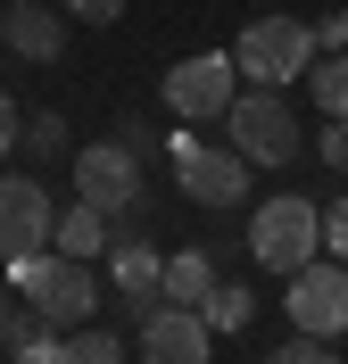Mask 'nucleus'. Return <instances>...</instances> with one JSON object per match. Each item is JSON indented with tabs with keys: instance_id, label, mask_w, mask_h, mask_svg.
<instances>
[{
	"instance_id": "9",
	"label": "nucleus",
	"mask_w": 348,
	"mask_h": 364,
	"mask_svg": "<svg viewBox=\"0 0 348 364\" xmlns=\"http://www.w3.org/2000/svg\"><path fill=\"white\" fill-rule=\"evenodd\" d=\"M75 199L108 207V215L141 207V149H125V141H92V149H75Z\"/></svg>"
},
{
	"instance_id": "12",
	"label": "nucleus",
	"mask_w": 348,
	"mask_h": 364,
	"mask_svg": "<svg viewBox=\"0 0 348 364\" xmlns=\"http://www.w3.org/2000/svg\"><path fill=\"white\" fill-rule=\"evenodd\" d=\"M0 42L17 50V58H33V67H50V58L67 50V17H42V0H17V9L0 17Z\"/></svg>"
},
{
	"instance_id": "18",
	"label": "nucleus",
	"mask_w": 348,
	"mask_h": 364,
	"mask_svg": "<svg viewBox=\"0 0 348 364\" xmlns=\"http://www.w3.org/2000/svg\"><path fill=\"white\" fill-rule=\"evenodd\" d=\"M58 364H125V340H116V331H75Z\"/></svg>"
},
{
	"instance_id": "27",
	"label": "nucleus",
	"mask_w": 348,
	"mask_h": 364,
	"mask_svg": "<svg viewBox=\"0 0 348 364\" xmlns=\"http://www.w3.org/2000/svg\"><path fill=\"white\" fill-rule=\"evenodd\" d=\"M265 9H274V0H265Z\"/></svg>"
},
{
	"instance_id": "28",
	"label": "nucleus",
	"mask_w": 348,
	"mask_h": 364,
	"mask_svg": "<svg viewBox=\"0 0 348 364\" xmlns=\"http://www.w3.org/2000/svg\"><path fill=\"white\" fill-rule=\"evenodd\" d=\"M0 50H9V42H0Z\"/></svg>"
},
{
	"instance_id": "17",
	"label": "nucleus",
	"mask_w": 348,
	"mask_h": 364,
	"mask_svg": "<svg viewBox=\"0 0 348 364\" xmlns=\"http://www.w3.org/2000/svg\"><path fill=\"white\" fill-rule=\"evenodd\" d=\"M208 331H249V315H257V298H249V282H216L208 290Z\"/></svg>"
},
{
	"instance_id": "20",
	"label": "nucleus",
	"mask_w": 348,
	"mask_h": 364,
	"mask_svg": "<svg viewBox=\"0 0 348 364\" xmlns=\"http://www.w3.org/2000/svg\"><path fill=\"white\" fill-rule=\"evenodd\" d=\"M324 257H340V265H348V199L324 207Z\"/></svg>"
},
{
	"instance_id": "13",
	"label": "nucleus",
	"mask_w": 348,
	"mask_h": 364,
	"mask_svg": "<svg viewBox=\"0 0 348 364\" xmlns=\"http://www.w3.org/2000/svg\"><path fill=\"white\" fill-rule=\"evenodd\" d=\"M50 249H58V257H83V265H92V257L108 249V207H92V199L58 207V232H50Z\"/></svg>"
},
{
	"instance_id": "2",
	"label": "nucleus",
	"mask_w": 348,
	"mask_h": 364,
	"mask_svg": "<svg viewBox=\"0 0 348 364\" xmlns=\"http://www.w3.org/2000/svg\"><path fill=\"white\" fill-rule=\"evenodd\" d=\"M249 257H257L265 273L290 282L307 257H324V207L290 199V191H282V199H257V207H249Z\"/></svg>"
},
{
	"instance_id": "21",
	"label": "nucleus",
	"mask_w": 348,
	"mask_h": 364,
	"mask_svg": "<svg viewBox=\"0 0 348 364\" xmlns=\"http://www.w3.org/2000/svg\"><path fill=\"white\" fill-rule=\"evenodd\" d=\"M25 141H33V149H42V158H50V149H67V124H58V116H33V124H25Z\"/></svg>"
},
{
	"instance_id": "8",
	"label": "nucleus",
	"mask_w": 348,
	"mask_h": 364,
	"mask_svg": "<svg viewBox=\"0 0 348 364\" xmlns=\"http://www.w3.org/2000/svg\"><path fill=\"white\" fill-rule=\"evenodd\" d=\"M50 232H58V207H50L42 174H0V265L50 249Z\"/></svg>"
},
{
	"instance_id": "1",
	"label": "nucleus",
	"mask_w": 348,
	"mask_h": 364,
	"mask_svg": "<svg viewBox=\"0 0 348 364\" xmlns=\"http://www.w3.org/2000/svg\"><path fill=\"white\" fill-rule=\"evenodd\" d=\"M9 282L25 290V306H42L58 331H75V323L100 315V273L83 265V257H58V249H33L9 265Z\"/></svg>"
},
{
	"instance_id": "11",
	"label": "nucleus",
	"mask_w": 348,
	"mask_h": 364,
	"mask_svg": "<svg viewBox=\"0 0 348 364\" xmlns=\"http://www.w3.org/2000/svg\"><path fill=\"white\" fill-rule=\"evenodd\" d=\"M108 282H116V298H125L133 315H158L166 306V257L149 249V240H116L108 249Z\"/></svg>"
},
{
	"instance_id": "22",
	"label": "nucleus",
	"mask_w": 348,
	"mask_h": 364,
	"mask_svg": "<svg viewBox=\"0 0 348 364\" xmlns=\"http://www.w3.org/2000/svg\"><path fill=\"white\" fill-rule=\"evenodd\" d=\"M324 166H332V174H348V116H332V124H324Z\"/></svg>"
},
{
	"instance_id": "7",
	"label": "nucleus",
	"mask_w": 348,
	"mask_h": 364,
	"mask_svg": "<svg viewBox=\"0 0 348 364\" xmlns=\"http://www.w3.org/2000/svg\"><path fill=\"white\" fill-rule=\"evenodd\" d=\"M232 83H241L232 50H199V58H183V67H166V108H174V124L224 116L232 108Z\"/></svg>"
},
{
	"instance_id": "10",
	"label": "nucleus",
	"mask_w": 348,
	"mask_h": 364,
	"mask_svg": "<svg viewBox=\"0 0 348 364\" xmlns=\"http://www.w3.org/2000/svg\"><path fill=\"white\" fill-rule=\"evenodd\" d=\"M208 348H216V331L199 306H158V315H141L133 356L141 364H208Z\"/></svg>"
},
{
	"instance_id": "19",
	"label": "nucleus",
	"mask_w": 348,
	"mask_h": 364,
	"mask_svg": "<svg viewBox=\"0 0 348 364\" xmlns=\"http://www.w3.org/2000/svg\"><path fill=\"white\" fill-rule=\"evenodd\" d=\"M265 364H340V348H332V340H315V331H290V340H282Z\"/></svg>"
},
{
	"instance_id": "25",
	"label": "nucleus",
	"mask_w": 348,
	"mask_h": 364,
	"mask_svg": "<svg viewBox=\"0 0 348 364\" xmlns=\"http://www.w3.org/2000/svg\"><path fill=\"white\" fill-rule=\"evenodd\" d=\"M315 50H348V9H340V17H324V25H315Z\"/></svg>"
},
{
	"instance_id": "16",
	"label": "nucleus",
	"mask_w": 348,
	"mask_h": 364,
	"mask_svg": "<svg viewBox=\"0 0 348 364\" xmlns=\"http://www.w3.org/2000/svg\"><path fill=\"white\" fill-rule=\"evenodd\" d=\"M307 91H315V108H324V116H348V50H315Z\"/></svg>"
},
{
	"instance_id": "15",
	"label": "nucleus",
	"mask_w": 348,
	"mask_h": 364,
	"mask_svg": "<svg viewBox=\"0 0 348 364\" xmlns=\"http://www.w3.org/2000/svg\"><path fill=\"white\" fill-rule=\"evenodd\" d=\"M9 348H17V364H58V356H67V340H58V323H50L42 306L9 315Z\"/></svg>"
},
{
	"instance_id": "6",
	"label": "nucleus",
	"mask_w": 348,
	"mask_h": 364,
	"mask_svg": "<svg viewBox=\"0 0 348 364\" xmlns=\"http://www.w3.org/2000/svg\"><path fill=\"white\" fill-rule=\"evenodd\" d=\"M282 306H290V331L340 340V331H348V265H340V257H307V265L290 273Z\"/></svg>"
},
{
	"instance_id": "4",
	"label": "nucleus",
	"mask_w": 348,
	"mask_h": 364,
	"mask_svg": "<svg viewBox=\"0 0 348 364\" xmlns=\"http://www.w3.org/2000/svg\"><path fill=\"white\" fill-rule=\"evenodd\" d=\"M224 133H232V149L249 166H290L299 158V116H290V100L282 91H232V108H224Z\"/></svg>"
},
{
	"instance_id": "23",
	"label": "nucleus",
	"mask_w": 348,
	"mask_h": 364,
	"mask_svg": "<svg viewBox=\"0 0 348 364\" xmlns=\"http://www.w3.org/2000/svg\"><path fill=\"white\" fill-rule=\"evenodd\" d=\"M58 9H67V17H92V25H116V17H125V0H58Z\"/></svg>"
},
{
	"instance_id": "26",
	"label": "nucleus",
	"mask_w": 348,
	"mask_h": 364,
	"mask_svg": "<svg viewBox=\"0 0 348 364\" xmlns=\"http://www.w3.org/2000/svg\"><path fill=\"white\" fill-rule=\"evenodd\" d=\"M0 348H9V298H0Z\"/></svg>"
},
{
	"instance_id": "14",
	"label": "nucleus",
	"mask_w": 348,
	"mask_h": 364,
	"mask_svg": "<svg viewBox=\"0 0 348 364\" xmlns=\"http://www.w3.org/2000/svg\"><path fill=\"white\" fill-rule=\"evenodd\" d=\"M216 290V257L208 249H174L166 257V306H208Z\"/></svg>"
},
{
	"instance_id": "5",
	"label": "nucleus",
	"mask_w": 348,
	"mask_h": 364,
	"mask_svg": "<svg viewBox=\"0 0 348 364\" xmlns=\"http://www.w3.org/2000/svg\"><path fill=\"white\" fill-rule=\"evenodd\" d=\"M232 67L249 75V83H265V91L307 83V67H315V33H307L299 17H257L249 33H241V50H232Z\"/></svg>"
},
{
	"instance_id": "3",
	"label": "nucleus",
	"mask_w": 348,
	"mask_h": 364,
	"mask_svg": "<svg viewBox=\"0 0 348 364\" xmlns=\"http://www.w3.org/2000/svg\"><path fill=\"white\" fill-rule=\"evenodd\" d=\"M166 158H174V191H183L191 207H241V199H249V174H257V166L241 158L232 141L216 149V141H199L183 124V133L166 141Z\"/></svg>"
},
{
	"instance_id": "24",
	"label": "nucleus",
	"mask_w": 348,
	"mask_h": 364,
	"mask_svg": "<svg viewBox=\"0 0 348 364\" xmlns=\"http://www.w3.org/2000/svg\"><path fill=\"white\" fill-rule=\"evenodd\" d=\"M17 141H25V116H17V100H9V91H0V158H9Z\"/></svg>"
}]
</instances>
